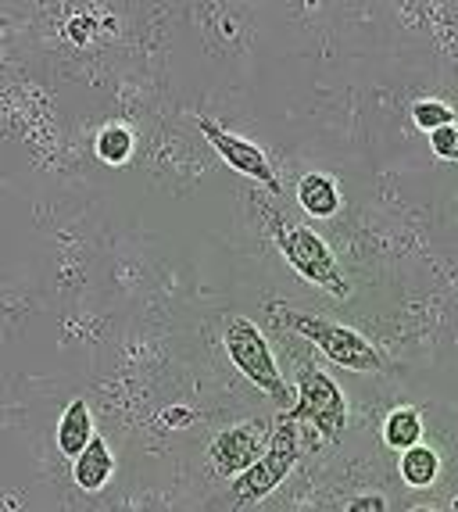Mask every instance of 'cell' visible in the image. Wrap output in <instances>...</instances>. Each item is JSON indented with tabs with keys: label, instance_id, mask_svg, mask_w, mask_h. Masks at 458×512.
I'll use <instances>...</instances> for the list:
<instances>
[{
	"label": "cell",
	"instance_id": "obj_18",
	"mask_svg": "<svg viewBox=\"0 0 458 512\" xmlns=\"http://www.w3.org/2000/svg\"><path fill=\"white\" fill-rule=\"evenodd\" d=\"M187 419H190L187 409H169V412H165V423H187Z\"/></svg>",
	"mask_w": 458,
	"mask_h": 512
},
{
	"label": "cell",
	"instance_id": "obj_8",
	"mask_svg": "<svg viewBox=\"0 0 458 512\" xmlns=\"http://www.w3.org/2000/svg\"><path fill=\"white\" fill-rule=\"evenodd\" d=\"M90 441H94V416H90V405L76 398L58 419V452L65 459H79Z\"/></svg>",
	"mask_w": 458,
	"mask_h": 512
},
{
	"label": "cell",
	"instance_id": "obj_17",
	"mask_svg": "<svg viewBox=\"0 0 458 512\" xmlns=\"http://www.w3.org/2000/svg\"><path fill=\"white\" fill-rule=\"evenodd\" d=\"M348 509L351 512H387V498H383V495H365V498H355Z\"/></svg>",
	"mask_w": 458,
	"mask_h": 512
},
{
	"label": "cell",
	"instance_id": "obj_15",
	"mask_svg": "<svg viewBox=\"0 0 458 512\" xmlns=\"http://www.w3.org/2000/svg\"><path fill=\"white\" fill-rule=\"evenodd\" d=\"M430 144L437 158L458 162V126H444V129H437V133H430Z\"/></svg>",
	"mask_w": 458,
	"mask_h": 512
},
{
	"label": "cell",
	"instance_id": "obj_5",
	"mask_svg": "<svg viewBox=\"0 0 458 512\" xmlns=\"http://www.w3.org/2000/svg\"><path fill=\"white\" fill-rule=\"evenodd\" d=\"M297 455H301L297 423L276 416V430L269 434V444H265V452L258 455V462L251 470L240 473V477H233V495H237L240 502H262L265 495H272V491L287 480V473L294 470Z\"/></svg>",
	"mask_w": 458,
	"mask_h": 512
},
{
	"label": "cell",
	"instance_id": "obj_19",
	"mask_svg": "<svg viewBox=\"0 0 458 512\" xmlns=\"http://www.w3.org/2000/svg\"><path fill=\"white\" fill-rule=\"evenodd\" d=\"M451 509H455V512H458V495H455V498H451Z\"/></svg>",
	"mask_w": 458,
	"mask_h": 512
},
{
	"label": "cell",
	"instance_id": "obj_4",
	"mask_svg": "<svg viewBox=\"0 0 458 512\" xmlns=\"http://www.w3.org/2000/svg\"><path fill=\"white\" fill-rule=\"evenodd\" d=\"M222 344H226L229 362H233V366H237L240 373L258 387V391L269 394L272 402L287 409L290 387H287V380H283L280 369H276V359H272L269 341L262 337V330H258L251 319L233 316L226 323V337H222Z\"/></svg>",
	"mask_w": 458,
	"mask_h": 512
},
{
	"label": "cell",
	"instance_id": "obj_10",
	"mask_svg": "<svg viewBox=\"0 0 458 512\" xmlns=\"http://www.w3.org/2000/svg\"><path fill=\"white\" fill-rule=\"evenodd\" d=\"M297 201L315 219H330V215L340 212V190L323 172H308L305 180L297 183Z\"/></svg>",
	"mask_w": 458,
	"mask_h": 512
},
{
	"label": "cell",
	"instance_id": "obj_6",
	"mask_svg": "<svg viewBox=\"0 0 458 512\" xmlns=\"http://www.w3.org/2000/svg\"><path fill=\"white\" fill-rule=\"evenodd\" d=\"M197 129H201L204 140L215 147V154H219L229 169L240 172V176H247V180H258L262 187H269L272 194H280V180H276L269 154H265L262 147L251 144V140H244V137H237V133H229V129H222L219 122L208 119V115L197 119Z\"/></svg>",
	"mask_w": 458,
	"mask_h": 512
},
{
	"label": "cell",
	"instance_id": "obj_12",
	"mask_svg": "<svg viewBox=\"0 0 458 512\" xmlns=\"http://www.w3.org/2000/svg\"><path fill=\"white\" fill-rule=\"evenodd\" d=\"M423 437V419H419L416 409H394L383 423V441L391 444L394 452H405L412 444H419Z\"/></svg>",
	"mask_w": 458,
	"mask_h": 512
},
{
	"label": "cell",
	"instance_id": "obj_11",
	"mask_svg": "<svg viewBox=\"0 0 458 512\" xmlns=\"http://www.w3.org/2000/svg\"><path fill=\"white\" fill-rule=\"evenodd\" d=\"M398 470H401V480H405L408 487L423 491V487H430L433 480H437V473H441V455L433 452L430 444H412V448L401 452Z\"/></svg>",
	"mask_w": 458,
	"mask_h": 512
},
{
	"label": "cell",
	"instance_id": "obj_3",
	"mask_svg": "<svg viewBox=\"0 0 458 512\" xmlns=\"http://www.w3.org/2000/svg\"><path fill=\"white\" fill-rule=\"evenodd\" d=\"M280 419L290 423H312L323 441H340V434L348 430V398L333 384L323 369L315 366H301L297 373V394L294 405L280 412Z\"/></svg>",
	"mask_w": 458,
	"mask_h": 512
},
{
	"label": "cell",
	"instance_id": "obj_1",
	"mask_svg": "<svg viewBox=\"0 0 458 512\" xmlns=\"http://www.w3.org/2000/svg\"><path fill=\"white\" fill-rule=\"evenodd\" d=\"M272 240H276L280 255L287 258V265L297 276H305L308 283L330 291L333 298H348L351 294L348 280H344V273H340L337 265V255H333V248L315 230H308L301 222H287L280 215H272Z\"/></svg>",
	"mask_w": 458,
	"mask_h": 512
},
{
	"label": "cell",
	"instance_id": "obj_13",
	"mask_svg": "<svg viewBox=\"0 0 458 512\" xmlns=\"http://www.w3.org/2000/svg\"><path fill=\"white\" fill-rule=\"evenodd\" d=\"M94 151L104 165H126L133 158V133L126 126H104L94 140Z\"/></svg>",
	"mask_w": 458,
	"mask_h": 512
},
{
	"label": "cell",
	"instance_id": "obj_2",
	"mask_svg": "<svg viewBox=\"0 0 458 512\" xmlns=\"http://www.w3.org/2000/svg\"><path fill=\"white\" fill-rule=\"evenodd\" d=\"M276 312H280V319L290 330L308 337L337 366L351 369V373H383V355L351 326L326 323V319H315L308 312H290V308H276Z\"/></svg>",
	"mask_w": 458,
	"mask_h": 512
},
{
	"label": "cell",
	"instance_id": "obj_9",
	"mask_svg": "<svg viewBox=\"0 0 458 512\" xmlns=\"http://www.w3.org/2000/svg\"><path fill=\"white\" fill-rule=\"evenodd\" d=\"M115 473V459H111L108 444L94 434V441L86 444V452L79 459H72V477L83 491H101L104 484L111 480Z\"/></svg>",
	"mask_w": 458,
	"mask_h": 512
},
{
	"label": "cell",
	"instance_id": "obj_7",
	"mask_svg": "<svg viewBox=\"0 0 458 512\" xmlns=\"http://www.w3.org/2000/svg\"><path fill=\"white\" fill-rule=\"evenodd\" d=\"M269 434L272 430L265 419H244V423L222 430V434L215 437L212 448H208V459H212V466L222 477H240V473L251 470L258 462V455L265 452Z\"/></svg>",
	"mask_w": 458,
	"mask_h": 512
},
{
	"label": "cell",
	"instance_id": "obj_16",
	"mask_svg": "<svg viewBox=\"0 0 458 512\" xmlns=\"http://www.w3.org/2000/svg\"><path fill=\"white\" fill-rule=\"evenodd\" d=\"M94 29H97V22H94V18H83V15H76V18H72V22H68V40H72V43H79V47H83V43L90 40V36H94Z\"/></svg>",
	"mask_w": 458,
	"mask_h": 512
},
{
	"label": "cell",
	"instance_id": "obj_14",
	"mask_svg": "<svg viewBox=\"0 0 458 512\" xmlns=\"http://www.w3.org/2000/svg\"><path fill=\"white\" fill-rule=\"evenodd\" d=\"M412 122H416L423 133H437L444 126H455V108L444 101H419L412 108Z\"/></svg>",
	"mask_w": 458,
	"mask_h": 512
}]
</instances>
